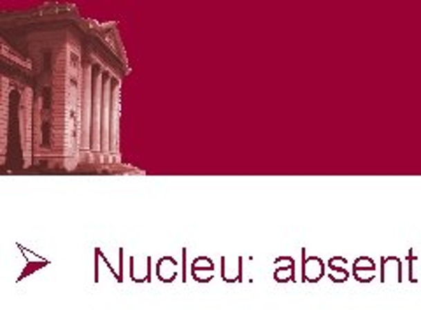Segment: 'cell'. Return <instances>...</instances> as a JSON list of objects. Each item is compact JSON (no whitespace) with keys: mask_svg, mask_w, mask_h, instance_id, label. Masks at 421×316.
<instances>
[]
</instances>
